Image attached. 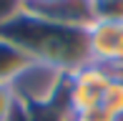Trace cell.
Returning a JSON list of instances; mask_svg holds the SVG:
<instances>
[{
    "label": "cell",
    "instance_id": "cell-3",
    "mask_svg": "<svg viewBox=\"0 0 123 121\" xmlns=\"http://www.w3.org/2000/svg\"><path fill=\"white\" fill-rule=\"evenodd\" d=\"M83 33L88 63L103 66L108 71H123V23L91 20Z\"/></svg>",
    "mask_w": 123,
    "mask_h": 121
},
{
    "label": "cell",
    "instance_id": "cell-4",
    "mask_svg": "<svg viewBox=\"0 0 123 121\" xmlns=\"http://www.w3.org/2000/svg\"><path fill=\"white\" fill-rule=\"evenodd\" d=\"M35 63H40L33 53H28L23 46L13 40V38L0 33V83L13 86L28 68H33Z\"/></svg>",
    "mask_w": 123,
    "mask_h": 121
},
{
    "label": "cell",
    "instance_id": "cell-1",
    "mask_svg": "<svg viewBox=\"0 0 123 121\" xmlns=\"http://www.w3.org/2000/svg\"><path fill=\"white\" fill-rule=\"evenodd\" d=\"M0 33L13 38L18 46H23L28 53H33L40 63H48L53 68L65 71V73L88 63L83 28L50 23V20H43L38 15L28 13L25 8L8 25H3Z\"/></svg>",
    "mask_w": 123,
    "mask_h": 121
},
{
    "label": "cell",
    "instance_id": "cell-7",
    "mask_svg": "<svg viewBox=\"0 0 123 121\" xmlns=\"http://www.w3.org/2000/svg\"><path fill=\"white\" fill-rule=\"evenodd\" d=\"M18 106H20V101H18L15 88L10 83H0V121H13Z\"/></svg>",
    "mask_w": 123,
    "mask_h": 121
},
{
    "label": "cell",
    "instance_id": "cell-2",
    "mask_svg": "<svg viewBox=\"0 0 123 121\" xmlns=\"http://www.w3.org/2000/svg\"><path fill=\"white\" fill-rule=\"evenodd\" d=\"M113 71L96 63H83L70 71L65 78V114H80L88 108H98L103 93L111 83Z\"/></svg>",
    "mask_w": 123,
    "mask_h": 121
},
{
    "label": "cell",
    "instance_id": "cell-5",
    "mask_svg": "<svg viewBox=\"0 0 123 121\" xmlns=\"http://www.w3.org/2000/svg\"><path fill=\"white\" fill-rule=\"evenodd\" d=\"M100 106H103L108 114H113L116 119L123 121V71H113L111 83H108V88L103 93Z\"/></svg>",
    "mask_w": 123,
    "mask_h": 121
},
{
    "label": "cell",
    "instance_id": "cell-12",
    "mask_svg": "<svg viewBox=\"0 0 123 121\" xmlns=\"http://www.w3.org/2000/svg\"><path fill=\"white\" fill-rule=\"evenodd\" d=\"M23 3H25V0H23Z\"/></svg>",
    "mask_w": 123,
    "mask_h": 121
},
{
    "label": "cell",
    "instance_id": "cell-6",
    "mask_svg": "<svg viewBox=\"0 0 123 121\" xmlns=\"http://www.w3.org/2000/svg\"><path fill=\"white\" fill-rule=\"evenodd\" d=\"M91 20H113L123 23V0H88Z\"/></svg>",
    "mask_w": 123,
    "mask_h": 121
},
{
    "label": "cell",
    "instance_id": "cell-11",
    "mask_svg": "<svg viewBox=\"0 0 123 121\" xmlns=\"http://www.w3.org/2000/svg\"><path fill=\"white\" fill-rule=\"evenodd\" d=\"M65 0H25V5H60Z\"/></svg>",
    "mask_w": 123,
    "mask_h": 121
},
{
    "label": "cell",
    "instance_id": "cell-8",
    "mask_svg": "<svg viewBox=\"0 0 123 121\" xmlns=\"http://www.w3.org/2000/svg\"><path fill=\"white\" fill-rule=\"evenodd\" d=\"M65 121H121V119H116L103 106H98V108H88V111H80V114H70Z\"/></svg>",
    "mask_w": 123,
    "mask_h": 121
},
{
    "label": "cell",
    "instance_id": "cell-10",
    "mask_svg": "<svg viewBox=\"0 0 123 121\" xmlns=\"http://www.w3.org/2000/svg\"><path fill=\"white\" fill-rule=\"evenodd\" d=\"M13 121H35V116H33L28 108H23V106H18V111H15V116H13Z\"/></svg>",
    "mask_w": 123,
    "mask_h": 121
},
{
    "label": "cell",
    "instance_id": "cell-9",
    "mask_svg": "<svg viewBox=\"0 0 123 121\" xmlns=\"http://www.w3.org/2000/svg\"><path fill=\"white\" fill-rule=\"evenodd\" d=\"M23 10V0H0V28L8 25Z\"/></svg>",
    "mask_w": 123,
    "mask_h": 121
}]
</instances>
